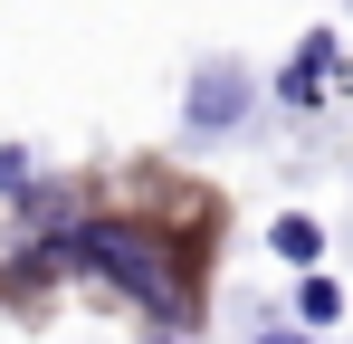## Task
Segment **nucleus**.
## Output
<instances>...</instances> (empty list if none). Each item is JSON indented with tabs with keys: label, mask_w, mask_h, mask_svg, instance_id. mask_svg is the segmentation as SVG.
<instances>
[{
	"label": "nucleus",
	"mask_w": 353,
	"mask_h": 344,
	"mask_svg": "<svg viewBox=\"0 0 353 344\" xmlns=\"http://www.w3.org/2000/svg\"><path fill=\"white\" fill-rule=\"evenodd\" d=\"M268 249H277V258H287V268H315V258H325V229L305 220V211H287V220L268 229Z\"/></svg>",
	"instance_id": "obj_4"
},
{
	"label": "nucleus",
	"mask_w": 353,
	"mask_h": 344,
	"mask_svg": "<svg viewBox=\"0 0 353 344\" xmlns=\"http://www.w3.org/2000/svg\"><path fill=\"white\" fill-rule=\"evenodd\" d=\"M48 258L105 278L115 296H134V306L153 316V335H181V325H191V296H181V278H172V249H163L153 229H134V220H67Z\"/></svg>",
	"instance_id": "obj_1"
},
{
	"label": "nucleus",
	"mask_w": 353,
	"mask_h": 344,
	"mask_svg": "<svg viewBox=\"0 0 353 344\" xmlns=\"http://www.w3.org/2000/svg\"><path fill=\"white\" fill-rule=\"evenodd\" d=\"M334 67H344V57H334V29H315V39H305V48L277 67V106L315 115V106H325V86H334Z\"/></svg>",
	"instance_id": "obj_3"
},
{
	"label": "nucleus",
	"mask_w": 353,
	"mask_h": 344,
	"mask_svg": "<svg viewBox=\"0 0 353 344\" xmlns=\"http://www.w3.org/2000/svg\"><path fill=\"white\" fill-rule=\"evenodd\" d=\"M153 344H181V335H153Z\"/></svg>",
	"instance_id": "obj_8"
},
{
	"label": "nucleus",
	"mask_w": 353,
	"mask_h": 344,
	"mask_svg": "<svg viewBox=\"0 0 353 344\" xmlns=\"http://www.w3.org/2000/svg\"><path fill=\"white\" fill-rule=\"evenodd\" d=\"M258 344H305V335H296V325H268V335H258Z\"/></svg>",
	"instance_id": "obj_7"
},
{
	"label": "nucleus",
	"mask_w": 353,
	"mask_h": 344,
	"mask_svg": "<svg viewBox=\"0 0 353 344\" xmlns=\"http://www.w3.org/2000/svg\"><path fill=\"white\" fill-rule=\"evenodd\" d=\"M0 191H10V201H29V191H39V182H29V153H19V144H0Z\"/></svg>",
	"instance_id": "obj_6"
},
{
	"label": "nucleus",
	"mask_w": 353,
	"mask_h": 344,
	"mask_svg": "<svg viewBox=\"0 0 353 344\" xmlns=\"http://www.w3.org/2000/svg\"><path fill=\"white\" fill-rule=\"evenodd\" d=\"M296 316H305V325H334V316H344V287H334V278H305V287H296Z\"/></svg>",
	"instance_id": "obj_5"
},
{
	"label": "nucleus",
	"mask_w": 353,
	"mask_h": 344,
	"mask_svg": "<svg viewBox=\"0 0 353 344\" xmlns=\"http://www.w3.org/2000/svg\"><path fill=\"white\" fill-rule=\"evenodd\" d=\"M248 96H258L248 67H239V57H210V67H191L181 124H191V134H239V124H248Z\"/></svg>",
	"instance_id": "obj_2"
}]
</instances>
